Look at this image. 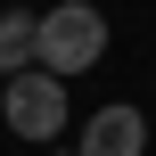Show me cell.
<instances>
[{"label":"cell","mask_w":156,"mask_h":156,"mask_svg":"<svg viewBox=\"0 0 156 156\" xmlns=\"http://www.w3.org/2000/svg\"><path fill=\"white\" fill-rule=\"evenodd\" d=\"M99 58H107V16H99L90 0H58V8L33 16V66H41V74L74 82V74H90Z\"/></svg>","instance_id":"1"},{"label":"cell","mask_w":156,"mask_h":156,"mask_svg":"<svg viewBox=\"0 0 156 156\" xmlns=\"http://www.w3.org/2000/svg\"><path fill=\"white\" fill-rule=\"evenodd\" d=\"M33 66V8H0V82Z\"/></svg>","instance_id":"4"},{"label":"cell","mask_w":156,"mask_h":156,"mask_svg":"<svg viewBox=\"0 0 156 156\" xmlns=\"http://www.w3.org/2000/svg\"><path fill=\"white\" fill-rule=\"evenodd\" d=\"M74 156H148V115L140 107H99V115H82V148Z\"/></svg>","instance_id":"3"},{"label":"cell","mask_w":156,"mask_h":156,"mask_svg":"<svg viewBox=\"0 0 156 156\" xmlns=\"http://www.w3.org/2000/svg\"><path fill=\"white\" fill-rule=\"evenodd\" d=\"M49 156H74V148H49Z\"/></svg>","instance_id":"5"},{"label":"cell","mask_w":156,"mask_h":156,"mask_svg":"<svg viewBox=\"0 0 156 156\" xmlns=\"http://www.w3.org/2000/svg\"><path fill=\"white\" fill-rule=\"evenodd\" d=\"M0 115H8V132H16V140H58V132H66V82H58V74H41V66H25V74H8Z\"/></svg>","instance_id":"2"}]
</instances>
